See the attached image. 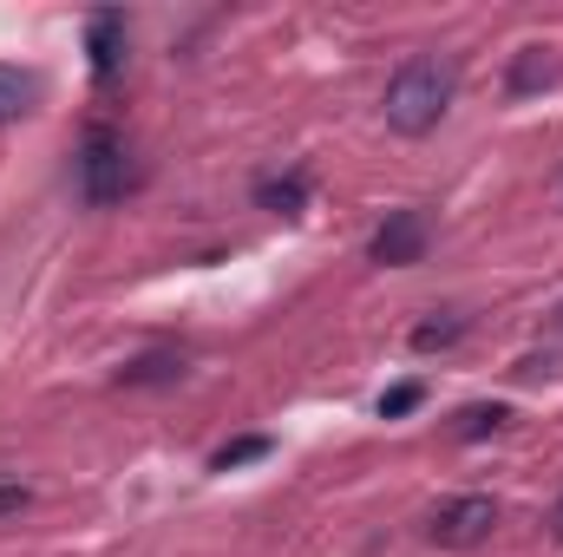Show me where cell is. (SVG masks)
Wrapping results in <instances>:
<instances>
[{
    "label": "cell",
    "instance_id": "6da1fadb",
    "mask_svg": "<svg viewBox=\"0 0 563 557\" xmlns=\"http://www.w3.org/2000/svg\"><path fill=\"white\" fill-rule=\"evenodd\" d=\"M452 92H459V59L413 53V59L387 79V92H380V119H387V132H400V139H426V132H439V119L452 112Z\"/></svg>",
    "mask_w": 563,
    "mask_h": 557
},
{
    "label": "cell",
    "instance_id": "7a4b0ae2",
    "mask_svg": "<svg viewBox=\"0 0 563 557\" xmlns=\"http://www.w3.org/2000/svg\"><path fill=\"white\" fill-rule=\"evenodd\" d=\"M73 184H79V204H86V210L125 204V190H132V151H125V139H119L112 125H92V132L79 139Z\"/></svg>",
    "mask_w": 563,
    "mask_h": 557
},
{
    "label": "cell",
    "instance_id": "3957f363",
    "mask_svg": "<svg viewBox=\"0 0 563 557\" xmlns=\"http://www.w3.org/2000/svg\"><path fill=\"white\" fill-rule=\"evenodd\" d=\"M492 525H498V505H492L485 492H459V499H445V505L432 512L426 538H432L439 551H478V545L492 538Z\"/></svg>",
    "mask_w": 563,
    "mask_h": 557
},
{
    "label": "cell",
    "instance_id": "277c9868",
    "mask_svg": "<svg viewBox=\"0 0 563 557\" xmlns=\"http://www.w3.org/2000/svg\"><path fill=\"white\" fill-rule=\"evenodd\" d=\"M426 243H432L426 210H387V223L374 230L367 256H374L380 270H413V263H426Z\"/></svg>",
    "mask_w": 563,
    "mask_h": 557
},
{
    "label": "cell",
    "instance_id": "5b68a950",
    "mask_svg": "<svg viewBox=\"0 0 563 557\" xmlns=\"http://www.w3.org/2000/svg\"><path fill=\"white\" fill-rule=\"evenodd\" d=\"M125 46H132V20H125L119 7H99V13L86 20V53H92V79H99V86L125 66Z\"/></svg>",
    "mask_w": 563,
    "mask_h": 557
},
{
    "label": "cell",
    "instance_id": "8992f818",
    "mask_svg": "<svg viewBox=\"0 0 563 557\" xmlns=\"http://www.w3.org/2000/svg\"><path fill=\"white\" fill-rule=\"evenodd\" d=\"M558 73H563L558 46H518V53H511V73H505V92H511V99H531V92L558 86Z\"/></svg>",
    "mask_w": 563,
    "mask_h": 557
},
{
    "label": "cell",
    "instance_id": "52a82bcc",
    "mask_svg": "<svg viewBox=\"0 0 563 557\" xmlns=\"http://www.w3.org/2000/svg\"><path fill=\"white\" fill-rule=\"evenodd\" d=\"M256 210L269 217H301L308 210V171H282V177H256Z\"/></svg>",
    "mask_w": 563,
    "mask_h": 557
},
{
    "label": "cell",
    "instance_id": "ba28073f",
    "mask_svg": "<svg viewBox=\"0 0 563 557\" xmlns=\"http://www.w3.org/2000/svg\"><path fill=\"white\" fill-rule=\"evenodd\" d=\"M505 426H511V407H505V401H472V407L452 414L445 433H452L459 446H472V439H492V433H505Z\"/></svg>",
    "mask_w": 563,
    "mask_h": 557
},
{
    "label": "cell",
    "instance_id": "9c48e42d",
    "mask_svg": "<svg viewBox=\"0 0 563 557\" xmlns=\"http://www.w3.org/2000/svg\"><path fill=\"white\" fill-rule=\"evenodd\" d=\"M177 381H184V361H177V354H164V348L132 354V361L119 368V387H177Z\"/></svg>",
    "mask_w": 563,
    "mask_h": 557
},
{
    "label": "cell",
    "instance_id": "30bf717a",
    "mask_svg": "<svg viewBox=\"0 0 563 557\" xmlns=\"http://www.w3.org/2000/svg\"><path fill=\"white\" fill-rule=\"evenodd\" d=\"M465 335H472V315H459V308L426 315L420 328H413V354H445V348H459Z\"/></svg>",
    "mask_w": 563,
    "mask_h": 557
},
{
    "label": "cell",
    "instance_id": "8fae6325",
    "mask_svg": "<svg viewBox=\"0 0 563 557\" xmlns=\"http://www.w3.org/2000/svg\"><path fill=\"white\" fill-rule=\"evenodd\" d=\"M33 106H40V79H33V73H20V66H0V125L26 119Z\"/></svg>",
    "mask_w": 563,
    "mask_h": 557
},
{
    "label": "cell",
    "instance_id": "7c38bea8",
    "mask_svg": "<svg viewBox=\"0 0 563 557\" xmlns=\"http://www.w3.org/2000/svg\"><path fill=\"white\" fill-rule=\"evenodd\" d=\"M269 452H276V439H269V433H243V439H230V446H217V452H210V472H236V466L269 459Z\"/></svg>",
    "mask_w": 563,
    "mask_h": 557
},
{
    "label": "cell",
    "instance_id": "4fadbf2b",
    "mask_svg": "<svg viewBox=\"0 0 563 557\" xmlns=\"http://www.w3.org/2000/svg\"><path fill=\"white\" fill-rule=\"evenodd\" d=\"M420 401H426L420 381H400V387H387V394H380V419H407Z\"/></svg>",
    "mask_w": 563,
    "mask_h": 557
},
{
    "label": "cell",
    "instance_id": "5bb4252c",
    "mask_svg": "<svg viewBox=\"0 0 563 557\" xmlns=\"http://www.w3.org/2000/svg\"><path fill=\"white\" fill-rule=\"evenodd\" d=\"M26 505H33V492H26L20 479H0V518H20Z\"/></svg>",
    "mask_w": 563,
    "mask_h": 557
},
{
    "label": "cell",
    "instance_id": "9a60e30c",
    "mask_svg": "<svg viewBox=\"0 0 563 557\" xmlns=\"http://www.w3.org/2000/svg\"><path fill=\"white\" fill-rule=\"evenodd\" d=\"M551 538H558V545H563V499H558V505H551Z\"/></svg>",
    "mask_w": 563,
    "mask_h": 557
},
{
    "label": "cell",
    "instance_id": "2e32d148",
    "mask_svg": "<svg viewBox=\"0 0 563 557\" xmlns=\"http://www.w3.org/2000/svg\"><path fill=\"white\" fill-rule=\"evenodd\" d=\"M551 328H558V335H563V302H558V308H551Z\"/></svg>",
    "mask_w": 563,
    "mask_h": 557
}]
</instances>
